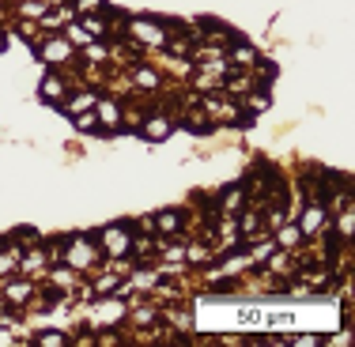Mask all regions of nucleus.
Wrapping results in <instances>:
<instances>
[{
    "label": "nucleus",
    "instance_id": "f257e3e1",
    "mask_svg": "<svg viewBox=\"0 0 355 347\" xmlns=\"http://www.w3.org/2000/svg\"><path fill=\"white\" fill-rule=\"evenodd\" d=\"M98 260H103V249H98L95 238H87V234L64 238V245H61V265L76 268V272H91V268H98Z\"/></svg>",
    "mask_w": 355,
    "mask_h": 347
},
{
    "label": "nucleus",
    "instance_id": "f03ea898",
    "mask_svg": "<svg viewBox=\"0 0 355 347\" xmlns=\"http://www.w3.org/2000/svg\"><path fill=\"white\" fill-rule=\"evenodd\" d=\"M98 249H106V257H129L132 249V231L129 223H110L98 234Z\"/></svg>",
    "mask_w": 355,
    "mask_h": 347
},
{
    "label": "nucleus",
    "instance_id": "7ed1b4c3",
    "mask_svg": "<svg viewBox=\"0 0 355 347\" xmlns=\"http://www.w3.org/2000/svg\"><path fill=\"white\" fill-rule=\"evenodd\" d=\"M121 317H129V302L117 299V294H103V302H98L95 313H91V325L95 328H114V325H121Z\"/></svg>",
    "mask_w": 355,
    "mask_h": 347
},
{
    "label": "nucleus",
    "instance_id": "20e7f679",
    "mask_svg": "<svg viewBox=\"0 0 355 347\" xmlns=\"http://www.w3.org/2000/svg\"><path fill=\"white\" fill-rule=\"evenodd\" d=\"M38 57L46 64H69L72 61V42L64 38V35H53V38H46L38 46Z\"/></svg>",
    "mask_w": 355,
    "mask_h": 347
},
{
    "label": "nucleus",
    "instance_id": "39448f33",
    "mask_svg": "<svg viewBox=\"0 0 355 347\" xmlns=\"http://www.w3.org/2000/svg\"><path fill=\"white\" fill-rule=\"evenodd\" d=\"M325 226H329V211L321 208L318 200H310V208L302 211V219H299L302 238H318V234H325Z\"/></svg>",
    "mask_w": 355,
    "mask_h": 347
},
{
    "label": "nucleus",
    "instance_id": "423d86ee",
    "mask_svg": "<svg viewBox=\"0 0 355 347\" xmlns=\"http://www.w3.org/2000/svg\"><path fill=\"white\" fill-rule=\"evenodd\" d=\"M140 132H144V140L159 143V140H166L174 132V121L166 114H151V117H144V121H140Z\"/></svg>",
    "mask_w": 355,
    "mask_h": 347
},
{
    "label": "nucleus",
    "instance_id": "0eeeda50",
    "mask_svg": "<svg viewBox=\"0 0 355 347\" xmlns=\"http://www.w3.org/2000/svg\"><path fill=\"white\" fill-rule=\"evenodd\" d=\"M95 117H98L103 129L121 132V103H114V98H95Z\"/></svg>",
    "mask_w": 355,
    "mask_h": 347
},
{
    "label": "nucleus",
    "instance_id": "6e6552de",
    "mask_svg": "<svg viewBox=\"0 0 355 347\" xmlns=\"http://www.w3.org/2000/svg\"><path fill=\"white\" fill-rule=\"evenodd\" d=\"M182 226H185V215L178 208L155 211V234H163V238H178V234H182Z\"/></svg>",
    "mask_w": 355,
    "mask_h": 347
},
{
    "label": "nucleus",
    "instance_id": "1a4fd4ad",
    "mask_svg": "<svg viewBox=\"0 0 355 347\" xmlns=\"http://www.w3.org/2000/svg\"><path fill=\"white\" fill-rule=\"evenodd\" d=\"M129 35L140 38L148 49H155V46H163V42H166V35H163V30H159L151 19H129Z\"/></svg>",
    "mask_w": 355,
    "mask_h": 347
},
{
    "label": "nucleus",
    "instance_id": "9d476101",
    "mask_svg": "<svg viewBox=\"0 0 355 347\" xmlns=\"http://www.w3.org/2000/svg\"><path fill=\"white\" fill-rule=\"evenodd\" d=\"M42 103H53V106H64V98H69V83H64V75H46L38 87Z\"/></svg>",
    "mask_w": 355,
    "mask_h": 347
},
{
    "label": "nucleus",
    "instance_id": "9b49d317",
    "mask_svg": "<svg viewBox=\"0 0 355 347\" xmlns=\"http://www.w3.org/2000/svg\"><path fill=\"white\" fill-rule=\"evenodd\" d=\"M0 299L8 302V306H27L31 299H35V287L27 283V279H8L4 283V294Z\"/></svg>",
    "mask_w": 355,
    "mask_h": 347
},
{
    "label": "nucleus",
    "instance_id": "f8f14e48",
    "mask_svg": "<svg viewBox=\"0 0 355 347\" xmlns=\"http://www.w3.org/2000/svg\"><path fill=\"white\" fill-rule=\"evenodd\" d=\"M19 272V245L15 238H0V279Z\"/></svg>",
    "mask_w": 355,
    "mask_h": 347
},
{
    "label": "nucleus",
    "instance_id": "ddd939ff",
    "mask_svg": "<svg viewBox=\"0 0 355 347\" xmlns=\"http://www.w3.org/2000/svg\"><path fill=\"white\" fill-rule=\"evenodd\" d=\"M272 234H276V238H272L276 249H287V253H295L302 242H306V238H302V231H299V223H280Z\"/></svg>",
    "mask_w": 355,
    "mask_h": 347
},
{
    "label": "nucleus",
    "instance_id": "4468645a",
    "mask_svg": "<svg viewBox=\"0 0 355 347\" xmlns=\"http://www.w3.org/2000/svg\"><path fill=\"white\" fill-rule=\"evenodd\" d=\"M242 208H246V185H231V189H223L219 211H223V215H239Z\"/></svg>",
    "mask_w": 355,
    "mask_h": 347
},
{
    "label": "nucleus",
    "instance_id": "2eb2a0df",
    "mask_svg": "<svg viewBox=\"0 0 355 347\" xmlns=\"http://www.w3.org/2000/svg\"><path fill=\"white\" fill-rule=\"evenodd\" d=\"M253 61H257V49H253L250 42H234V49L227 53V64H231V69H253Z\"/></svg>",
    "mask_w": 355,
    "mask_h": 347
},
{
    "label": "nucleus",
    "instance_id": "dca6fc26",
    "mask_svg": "<svg viewBox=\"0 0 355 347\" xmlns=\"http://www.w3.org/2000/svg\"><path fill=\"white\" fill-rule=\"evenodd\" d=\"M159 87H163V75L155 69H148V64L132 69V91H159Z\"/></svg>",
    "mask_w": 355,
    "mask_h": 347
},
{
    "label": "nucleus",
    "instance_id": "f3484780",
    "mask_svg": "<svg viewBox=\"0 0 355 347\" xmlns=\"http://www.w3.org/2000/svg\"><path fill=\"white\" fill-rule=\"evenodd\" d=\"M265 268H268V272H272V276H291L295 272V268H299V260H295V253H268V260H265Z\"/></svg>",
    "mask_w": 355,
    "mask_h": 347
},
{
    "label": "nucleus",
    "instance_id": "a211bd4d",
    "mask_svg": "<svg viewBox=\"0 0 355 347\" xmlns=\"http://www.w3.org/2000/svg\"><path fill=\"white\" fill-rule=\"evenodd\" d=\"M268 91H253V95H246V103H242V109H246V114H242V121H250V117H261V114H268Z\"/></svg>",
    "mask_w": 355,
    "mask_h": 347
},
{
    "label": "nucleus",
    "instance_id": "6ab92c4d",
    "mask_svg": "<svg viewBox=\"0 0 355 347\" xmlns=\"http://www.w3.org/2000/svg\"><path fill=\"white\" fill-rule=\"evenodd\" d=\"M352 234H355V208H340L336 211V238L340 242H352Z\"/></svg>",
    "mask_w": 355,
    "mask_h": 347
},
{
    "label": "nucleus",
    "instance_id": "aec40b11",
    "mask_svg": "<svg viewBox=\"0 0 355 347\" xmlns=\"http://www.w3.org/2000/svg\"><path fill=\"white\" fill-rule=\"evenodd\" d=\"M49 260H46V253L38 249V245H31L27 253H19V272H42Z\"/></svg>",
    "mask_w": 355,
    "mask_h": 347
},
{
    "label": "nucleus",
    "instance_id": "412c9836",
    "mask_svg": "<svg viewBox=\"0 0 355 347\" xmlns=\"http://www.w3.org/2000/svg\"><path fill=\"white\" fill-rule=\"evenodd\" d=\"M239 234H242L246 242H253V238H261V234H265V231H261V215H257V211H242Z\"/></svg>",
    "mask_w": 355,
    "mask_h": 347
},
{
    "label": "nucleus",
    "instance_id": "4be33fe9",
    "mask_svg": "<svg viewBox=\"0 0 355 347\" xmlns=\"http://www.w3.org/2000/svg\"><path fill=\"white\" fill-rule=\"evenodd\" d=\"M132 325H140V328H151V325H159V317H163V313H159V306H132Z\"/></svg>",
    "mask_w": 355,
    "mask_h": 347
},
{
    "label": "nucleus",
    "instance_id": "5701e85b",
    "mask_svg": "<svg viewBox=\"0 0 355 347\" xmlns=\"http://www.w3.org/2000/svg\"><path fill=\"white\" fill-rule=\"evenodd\" d=\"M80 27L87 30L91 38H106V35H110L106 19H103V15H98V12H87V15H83V23H80Z\"/></svg>",
    "mask_w": 355,
    "mask_h": 347
},
{
    "label": "nucleus",
    "instance_id": "b1692460",
    "mask_svg": "<svg viewBox=\"0 0 355 347\" xmlns=\"http://www.w3.org/2000/svg\"><path fill=\"white\" fill-rule=\"evenodd\" d=\"M72 121H76V129H80V132H95V129H98L95 106H91V109H80V114H72Z\"/></svg>",
    "mask_w": 355,
    "mask_h": 347
},
{
    "label": "nucleus",
    "instance_id": "393cba45",
    "mask_svg": "<svg viewBox=\"0 0 355 347\" xmlns=\"http://www.w3.org/2000/svg\"><path fill=\"white\" fill-rule=\"evenodd\" d=\"M72 336H64V332H38L31 344H38V347H69Z\"/></svg>",
    "mask_w": 355,
    "mask_h": 347
},
{
    "label": "nucleus",
    "instance_id": "a878e982",
    "mask_svg": "<svg viewBox=\"0 0 355 347\" xmlns=\"http://www.w3.org/2000/svg\"><path fill=\"white\" fill-rule=\"evenodd\" d=\"M95 91H83V95H76V98H64V106H69V114H80V109H91L95 106Z\"/></svg>",
    "mask_w": 355,
    "mask_h": 347
},
{
    "label": "nucleus",
    "instance_id": "bb28decb",
    "mask_svg": "<svg viewBox=\"0 0 355 347\" xmlns=\"http://www.w3.org/2000/svg\"><path fill=\"white\" fill-rule=\"evenodd\" d=\"M117 283H121V276H117V272H110V276L98 279V283L91 287V291H95V299H103V294H114V291H117Z\"/></svg>",
    "mask_w": 355,
    "mask_h": 347
},
{
    "label": "nucleus",
    "instance_id": "cd10ccee",
    "mask_svg": "<svg viewBox=\"0 0 355 347\" xmlns=\"http://www.w3.org/2000/svg\"><path fill=\"white\" fill-rule=\"evenodd\" d=\"M64 38H69L72 46H87V42H91V35L80 27V23H64Z\"/></svg>",
    "mask_w": 355,
    "mask_h": 347
},
{
    "label": "nucleus",
    "instance_id": "c85d7f7f",
    "mask_svg": "<svg viewBox=\"0 0 355 347\" xmlns=\"http://www.w3.org/2000/svg\"><path fill=\"white\" fill-rule=\"evenodd\" d=\"M49 276H53V283H61V287H72V283H76V276H80V272H76V268H72V272H64V268L57 265Z\"/></svg>",
    "mask_w": 355,
    "mask_h": 347
},
{
    "label": "nucleus",
    "instance_id": "c756f323",
    "mask_svg": "<svg viewBox=\"0 0 355 347\" xmlns=\"http://www.w3.org/2000/svg\"><path fill=\"white\" fill-rule=\"evenodd\" d=\"M185 257H189L193 265H208V249H205V245H185Z\"/></svg>",
    "mask_w": 355,
    "mask_h": 347
},
{
    "label": "nucleus",
    "instance_id": "7c9ffc66",
    "mask_svg": "<svg viewBox=\"0 0 355 347\" xmlns=\"http://www.w3.org/2000/svg\"><path fill=\"white\" fill-rule=\"evenodd\" d=\"M19 15H27V19H42V15H46V4H19Z\"/></svg>",
    "mask_w": 355,
    "mask_h": 347
},
{
    "label": "nucleus",
    "instance_id": "2f4dec72",
    "mask_svg": "<svg viewBox=\"0 0 355 347\" xmlns=\"http://www.w3.org/2000/svg\"><path fill=\"white\" fill-rule=\"evenodd\" d=\"M291 321H295L291 310H287V313H272V328H291Z\"/></svg>",
    "mask_w": 355,
    "mask_h": 347
},
{
    "label": "nucleus",
    "instance_id": "473e14b6",
    "mask_svg": "<svg viewBox=\"0 0 355 347\" xmlns=\"http://www.w3.org/2000/svg\"><path fill=\"white\" fill-rule=\"evenodd\" d=\"M98 8H103V0H76V12H98Z\"/></svg>",
    "mask_w": 355,
    "mask_h": 347
},
{
    "label": "nucleus",
    "instance_id": "72a5a7b5",
    "mask_svg": "<svg viewBox=\"0 0 355 347\" xmlns=\"http://www.w3.org/2000/svg\"><path fill=\"white\" fill-rule=\"evenodd\" d=\"M87 61H106V49L95 46V42H87Z\"/></svg>",
    "mask_w": 355,
    "mask_h": 347
},
{
    "label": "nucleus",
    "instance_id": "f704fd0d",
    "mask_svg": "<svg viewBox=\"0 0 355 347\" xmlns=\"http://www.w3.org/2000/svg\"><path fill=\"white\" fill-rule=\"evenodd\" d=\"M140 234H151V238H155V215H144L140 219Z\"/></svg>",
    "mask_w": 355,
    "mask_h": 347
},
{
    "label": "nucleus",
    "instance_id": "c9c22d12",
    "mask_svg": "<svg viewBox=\"0 0 355 347\" xmlns=\"http://www.w3.org/2000/svg\"><path fill=\"white\" fill-rule=\"evenodd\" d=\"M95 344H103V347H106V344H121V336H117V332H98Z\"/></svg>",
    "mask_w": 355,
    "mask_h": 347
},
{
    "label": "nucleus",
    "instance_id": "e433bc0d",
    "mask_svg": "<svg viewBox=\"0 0 355 347\" xmlns=\"http://www.w3.org/2000/svg\"><path fill=\"white\" fill-rule=\"evenodd\" d=\"M295 344H299V347H314V344H325V340H321V336H299Z\"/></svg>",
    "mask_w": 355,
    "mask_h": 347
},
{
    "label": "nucleus",
    "instance_id": "4c0bfd02",
    "mask_svg": "<svg viewBox=\"0 0 355 347\" xmlns=\"http://www.w3.org/2000/svg\"><path fill=\"white\" fill-rule=\"evenodd\" d=\"M242 321H246V325H257V321H261V313H253V310H242Z\"/></svg>",
    "mask_w": 355,
    "mask_h": 347
},
{
    "label": "nucleus",
    "instance_id": "58836bf2",
    "mask_svg": "<svg viewBox=\"0 0 355 347\" xmlns=\"http://www.w3.org/2000/svg\"><path fill=\"white\" fill-rule=\"evenodd\" d=\"M46 8H61V4H69V0H42Z\"/></svg>",
    "mask_w": 355,
    "mask_h": 347
}]
</instances>
